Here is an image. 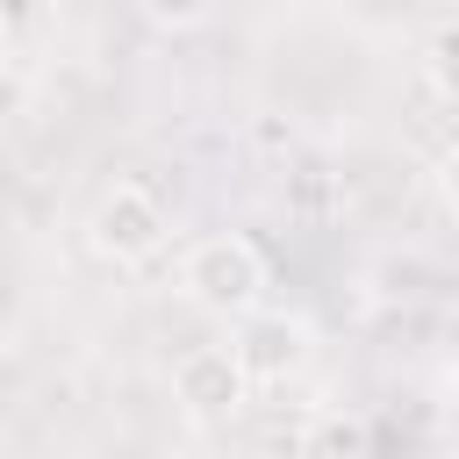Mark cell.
<instances>
[{"mask_svg":"<svg viewBox=\"0 0 459 459\" xmlns=\"http://www.w3.org/2000/svg\"><path fill=\"white\" fill-rule=\"evenodd\" d=\"M165 237H172V215H165V201H158L151 186H136V179L100 186V201H93V215H86V244H93L108 265H143V258L165 251Z\"/></svg>","mask_w":459,"mask_h":459,"instance_id":"cell-2","label":"cell"},{"mask_svg":"<svg viewBox=\"0 0 459 459\" xmlns=\"http://www.w3.org/2000/svg\"><path fill=\"white\" fill-rule=\"evenodd\" d=\"M308 351H316V337H308L301 316H287V308H251V316H237L230 359H237V373H244L251 387H287V380L308 366Z\"/></svg>","mask_w":459,"mask_h":459,"instance_id":"cell-3","label":"cell"},{"mask_svg":"<svg viewBox=\"0 0 459 459\" xmlns=\"http://www.w3.org/2000/svg\"><path fill=\"white\" fill-rule=\"evenodd\" d=\"M143 22H158V29H201V22H208V7H172V0H143Z\"/></svg>","mask_w":459,"mask_h":459,"instance_id":"cell-5","label":"cell"},{"mask_svg":"<svg viewBox=\"0 0 459 459\" xmlns=\"http://www.w3.org/2000/svg\"><path fill=\"white\" fill-rule=\"evenodd\" d=\"M7 57H14V22L0 14V72H7Z\"/></svg>","mask_w":459,"mask_h":459,"instance_id":"cell-6","label":"cell"},{"mask_svg":"<svg viewBox=\"0 0 459 459\" xmlns=\"http://www.w3.org/2000/svg\"><path fill=\"white\" fill-rule=\"evenodd\" d=\"M179 287H186V301L194 308H208V316H251V308H265V287H273V273H265V251L244 237V230H215V237H201L186 258H179Z\"/></svg>","mask_w":459,"mask_h":459,"instance_id":"cell-1","label":"cell"},{"mask_svg":"<svg viewBox=\"0 0 459 459\" xmlns=\"http://www.w3.org/2000/svg\"><path fill=\"white\" fill-rule=\"evenodd\" d=\"M172 394H179V409H186L194 423H230V416L251 402V380L237 373L230 344H194V351H179V366H172Z\"/></svg>","mask_w":459,"mask_h":459,"instance_id":"cell-4","label":"cell"}]
</instances>
